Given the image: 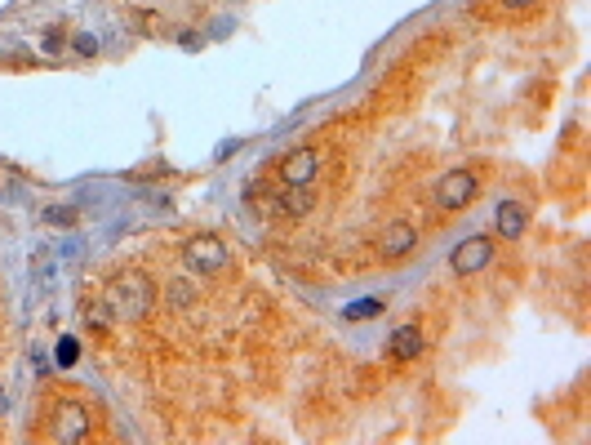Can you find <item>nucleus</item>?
<instances>
[{
  "label": "nucleus",
  "instance_id": "9b49d317",
  "mask_svg": "<svg viewBox=\"0 0 591 445\" xmlns=\"http://www.w3.org/2000/svg\"><path fill=\"white\" fill-rule=\"evenodd\" d=\"M378 312H382V299H356V303L343 307V317L347 321H369V317H378Z\"/></svg>",
  "mask_w": 591,
  "mask_h": 445
},
{
  "label": "nucleus",
  "instance_id": "9d476101",
  "mask_svg": "<svg viewBox=\"0 0 591 445\" xmlns=\"http://www.w3.org/2000/svg\"><path fill=\"white\" fill-rule=\"evenodd\" d=\"M387 348H392V361H414L422 352V329L418 325H400Z\"/></svg>",
  "mask_w": 591,
  "mask_h": 445
},
{
  "label": "nucleus",
  "instance_id": "f8f14e48",
  "mask_svg": "<svg viewBox=\"0 0 591 445\" xmlns=\"http://www.w3.org/2000/svg\"><path fill=\"white\" fill-rule=\"evenodd\" d=\"M76 219H80V209H72V205H49L45 209V223L49 227H76Z\"/></svg>",
  "mask_w": 591,
  "mask_h": 445
},
{
  "label": "nucleus",
  "instance_id": "f257e3e1",
  "mask_svg": "<svg viewBox=\"0 0 591 445\" xmlns=\"http://www.w3.org/2000/svg\"><path fill=\"white\" fill-rule=\"evenodd\" d=\"M151 307H156V285H151L147 272H121L107 285V312H116V317L143 321Z\"/></svg>",
  "mask_w": 591,
  "mask_h": 445
},
{
  "label": "nucleus",
  "instance_id": "f03ea898",
  "mask_svg": "<svg viewBox=\"0 0 591 445\" xmlns=\"http://www.w3.org/2000/svg\"><path fill=\"white\" fill-rule=\"evenodd\" d=\"M182 263H187L192 276H218L231 263V254H227V245L218 236H192L187 245H182Z\"/></svg>",
  "mask_w": 591,
  "mask_h": 445
},
{
  "label": "nucleus",
  "instance_id": "0eeeda50",
  "mask_svg": "<svg viewBox=\"0 0 591 445\" xmlns=\"http://www.w3.org/2000/svg\"><path fill=\"white\" fill-rule=\"evenodd\" d=\"M316 174H320V156L311 152V147H302V152L285 156V165H280V178H285V183H298V187H311Z\"/></svg>",
  "mask_w": 591,
  "mask_h": 445
},
{
  "label": "nucleus",
  "instance_id": "423d86ee",
  "mask_svg": "<svg viewBox=\"0 0 591 445\" xmlns=\"http://www.w3.org/2000/svg\"><path fill=\"white\" fill-rule=\"evenodd\" d=\"M418 245V232H414V223H404V219H392L378 232V258H387V263H396V258H404Z\"/></svg>",
  "mask_w": 591,
  "mask_h": 445
},
{
  "label": "nucleus",
  "instance_id": "7ed1b4c3",
  "mask_svg": "<svg viewBox=\"0 0 591 445\" xmlns=\"http://www.w3.org/2000/svg\"><path fill=\"white\" fill-rule=\"evenodd\" d=\"M480 192V178L471 170H449L441 183H436V205L441 209H467Z\"/></svg>",
  "mask_w": 591,
  "mask_h": 445
},
{
  "label": "nucleus",
  "instance_id": "1a4fd4ad",
  "mask_svg": "<svg viewBox=\"0 0 591 445\" xmlns=\"http://www.w3.org/2000/svg\"><path fill=\"white\" fill-rule=\"evenodd\" d=\"M529 227V209L520 205V201H502L498 205V236L507 241H520V232Z\"/></svg>",
  "mask_w": 591,
  "mask_h": 445
},
{
  "label": "nucleus",
  "instance_id": "4468645a",
  "mask_svg": "<svg viewBox=\"0 0 591 445\" xmlns=\"http://www.w3.org/2000/svg\"><path fill=\"white\" fill-rule=\"evenodd\" d=\"M76 54H80V58H94V54H98V40L89 36V31H80V36H76Z\"/></svg>",
  "mask_w": 591,
  "mask_h": 445
},
{
  "label": "nucleus",
  "instance_id": "ddd939ff",
  "mask_svg": "<svg viewBox=\"0 0 591 445\" xmlns=\"http://www.w3.org/2000/svg\"><path fill=\"white\" fill-rule=\"evenodd\" d=\"M54 356H58V366H62V370H72L76 361H80V343H76L72 334H62V339H58V348H54Z\"/></svg>",
  "mask_w": 591,
  "mask_h": 445
},
{
  "label": "nucleus",
  "instance_id": "6e6552de",
  "mask_svg": "<svg viewBox=\"0 0 591 445\" xmlns=\"http://www.w3.org/2000/svg\"><path fill=\"white\" fill-rule=\"evenodd\" d=\"M276 214H285V219H302V214H311V205H316V196H311V187H298V183H285V192L276 196Z\"/></svg>",
  "mask_w": 591,
  "mask_h": 445
},
{
  "label": "nucleus",
  "instance_id": "20e7f679",
  "mask_svg": "<svg viewBox=\"0 0 591 445\" xmlns=\"http://www.w3.org/2000/svg\"><path fill=\"white\" fill-rule=\"evenodd\" d=\"M489 263H494V241H489V236H467L458 250H453L449 268L458 272V276H476V272L489 268Z\"/></svg>",
  "mask_w": 591,
  "mask_h": 445
},
{
  "label": "nucleus",
  "instance_id": "2eb2a0df",
  "mask_svg": "<svg viewBox=\"0 0 591 445\" xmlns=\"http://www.w3.org/2000/svg\"><path fill=\"white\" fill-rule=\"evenodd\" d=\"M62 49V31H45V54H58Z\"/></svg>",
  "mask_w": 591,
  "mask_h": 445
},
{
  "label": "nucleus",
  "instance_id": "dca6fc26",
  "mask_svg": "<svg viewBox=\"0 0 591 445\" xmlns=\"http://www.w3.org/2000/svg\"><path fill=\"white\" fill-rule=\"evenodd\" d=\"M507 5H512V9H529L534 0H507Z\"/></svg>",
  "mask_w": 591,
  "mask_h": 445
},
{
  "label": "nucleus",
  "instance_id": "39448f33",
  "mask_svg": "<svg viewBox=\"0 0 591 445\" xmlns=\"http://www.w3.org/2000/svg\"><path fill=\"white\" fill-rule=\"evenodd\" d=\"M89 427H94V419L80 401H58L54 405V436L58 441H84Z\"/></svg>",
  "mask_w": 591,
  "mask_h": 445
}]
</instances>
